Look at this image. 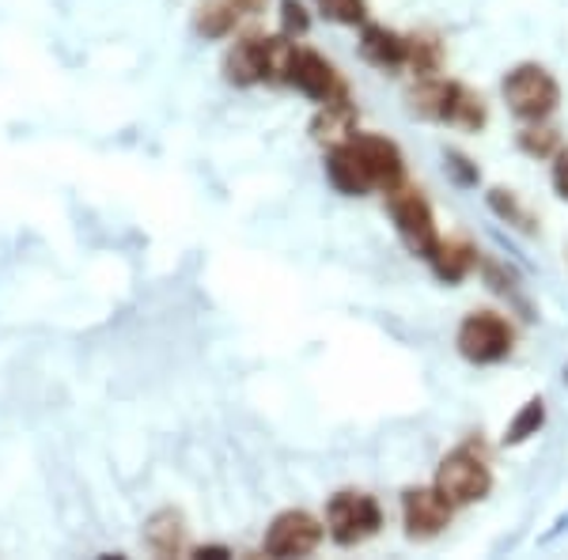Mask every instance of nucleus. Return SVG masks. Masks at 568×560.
<instances>
[{
	"label": "nucleus",
	"mask_w": 568,
	"mask_h": 560,
	"mask_svg": "<svg viewBox=\"0 0 568 560\" xmlns=\"http://www.w3.org/2000/svg\"><path fill=\"white\" fill-rule=\"evenodd\" d=\"M414 110L428 122H444V125H455V130H481L489 110H485L481 95H474L470 88L463 84H452V80H425L417 91H414Z\"/></svg>",
	"instance_id": "nucleus-1"
},
{
	"label": "nucleus",
	"mask_w": 568,
	"mask_h": 560,
	"mask_svg": "<svg viewBox=\"0 0 568 560\" xmlns=\"http://www.w3.org/2000/svg\"><path fill=\"white\" fill-rule=\"evenodd\" d=\"M504 103L524 122H546L561 103V88H557L554 72L542 65H519L504 77Z\"/></svg>",
	"instance_id": "nucleus-2"
},
{
	"label": "nucleus",
	"mask_w": 568,
	"mask_h": 560,
	"mask_svg": "<svg viewBox=\"0 0 568 560\" xmlns=\"http://www.w3.org/2000/svg\"><path fill=\"white\" fill-rule=\"evenodd\" d=\"M383 527V511L375 503V496L361 489H342L329 496L326 503V530L337 546H361L372 534H379Z\"/></svg>",
	"instance_id": "nucleus-3"
},
{
	"label": "nucleus",
	"mask_w": 568,
	"mask_h": 560,
	"mask_svg": "<svg viewBox=\"0 0 568 560\" xmlns=\"http://www.w3.org/2000/svg\"><path fill=\"white\" fill-rule=\"evenodd\" d=\"M433 485L455 503V508H466V503H478V500L489 496L493 470H489V462H485L478 451L459 447V451H452L444 462H439Z\"/></svg>",
	"instance_id": "nucleus-4"
},
{
	"label": "nucleus",
	"mask_w": 568,
	"mask_h": 560,
	"mask_svg": "<svg viewBox=\"0 0 568 560\" xmlns=\"http://www.w3.org/2000/svg\"><path fill=\"white\" fill-rule=\"evenodd\" d=\"M390 197V216H394V227H398V238L406 243V251L414 258H433L436 246H439V232H436V216H433V205L420 197V190H409V186H398Z\"/></svg>",
	"instance_id": "nucleus-5"
},
{
	"label": "nucleus",
	"mask_w": 568,
	"mask_h": 560,
	"mask_svg": "<svg viewBox=\"0 0 568 560\" xmlns=\"http://www.w3.org/2000/svg\"><path fill=\"white\" fill-rule=\"evenodd\" d=\"M511 342H516V337H511V326L504 323L500 315H493V310H474V315H466L459 326V337H455L463 360H470L478 367L508 360Z\"/></svg>",
	"instance_id": "nucleus-6"
},
{
	"label": "nucleus",
	"mask_w": 568,
	"mask_h": 560,
	"mask_svg": "<svg viewBox=\"0 0 568 560\" xmlns=\"http://www.w3.org/2000/svg\"><path fill=\"white\" fill-rule=\"evenodd\" d=\"M323 522L307 511H281L265 530V553L270 557H307L323 546Z\"/></svg>",
	"instance_id": "nucleus-7"
},
{
	"label": "nucleus",
	"mask_w": 568,
	"mask_h": 560,
	"mask_svg": "<svg viewBox=\"0 0 568 560\" xmlns=\"http://www.w3.org/2000/svg\"><path fill=\"white\" fill-rule=\"evenodd\" d=\"M455 503L447 500L436 485L428 489H409L402 496V522H406V534L414 541H428L436 534H444L447 522H452Z\"/></svg>",
	"instance_id": "nucleus-8"
},
{
	"label": "nucleus",
	"mask_w": 568,
	"mask_h": 560,
	"mask_svg": "<svg viewBox=\"0 0 568 560\" xmlns=\"http://www.w3.org/2000/svg\"><path fill=\"white\" fill-rule=\"evenodd\" d=\"M326 179H329V186H334L337 194H345V197H364V194H372V190H375L368 163H364V155H361V149H356L353 141L334 144V149H329Z\"/></svg>",
	"instance_id": "nucleus-9"
},
{
	"label": "nucleus",
	"mask_w": 568,
	"mask_h": 560,
	"mask_svg": "<svg viewBox=\"0 0 568 560\" xmlns=\"http://www.w3.org/2000/svg\"><path fill=\"white\" fill-rule=\"evenodd\" d=\"M353 144L361 149L364 163H368L375 190H383V194H394V190L402 186V179H406V160H402L398 144L387 141V136H372V133L353 136Z\"/></svg>",
	"instance_id": "nucleus-10"
},
{
	"label": "nucleus",
	"mask_w": 568,
	"mask_h": 560,
	"mask_svg": "<svg viewBox=\"0 0 568 560\" xmlns=\"http://www.w3.org/2000/svg\"><path fill=\"white\" fill-rule=\"evenodd\" d=\"M292 84L304 91L307 99H315V103H329V99L345 95V84H342V77H337V69L329 65L326 58L311 53V50L296 53V65H292Z\"/></svg>",
	"instance_id": "nucleus-11"
},
{
	"label": "nucleus",
	"mask_w": 568,
	"mask_h": 560,
	"mask_svg": "<svg viewBox=\"0 0 568 560\" xmlns=\"http://www.w3.org/2000/svg\"><path fill=\"white\" fill-rule=\"evenodd\" d=\"M361 58L375 69L394 72L409 61V39H402V34L390 31V27L368 23L361 34Z\"/></svg>",
	"instance_id": "nucleus-12"
},
{
	"label": "nucleus",
	"mask_w": 568,
	"mask_h": 560,
	"mask_svg": "<svg viewBox=\"0 0 568 560\" xmlns=\"http://www.w3.org/2000/svg\"><path fill=\"white\" fill-rule=\"evenodd\" d=\"M318 106H323V110H318L311 133H315L323 144H329V149H334V144L353 141V136H356V110L349 106V95H337V99L318 103Z\"/></svg>",
	"instance_id": "nucleus-13"
},
{
	"label": "nucleus",
	"mask_w": 568,
	"mask_h": 560,
	"mask_svg": "<svg viewBox=\"0 0 568 560\" xmlns=\"http://www.w3.org/2000/svg\"><path fill=\"white\" fill-rule=\"evenodd\" d=\"M428 262H433V273L439 281L459 284L466 273L478 265V254H474V246H466V243H439Z\"/></svg>",
	"instance_id": "nucleus-14"
},
{
	"label": "nucleus",
	"mask_w": 568,
	"mask_h": 560,
	"mask_svg": "<svg viewBox=\"0 0 568 560\" xmlns=\"http://www.w3.org/2000/svg\"><path fill=\"white\" fill-rule=\"evenodd\" d=\"M227 80L240 88H251V84H262V58H258V34L251 39L235 42V50L227 53Z\"/></svg>",
	"instance_id": "nucleus-15"
},
{
	"label": "nucleus",
	"mask_w": 568,
	"mask_h": 560,
	"mask_svg": "<svg viewBox=\"0 0 568 560\" xmlns=\"http://www.w3.org/2000/svg\"><path fill=\"white\" fill-rule=\"evenodd\" d=\"M144 538H149V546L160 557H175L186 549V527H182V519L175 516V511H160V516H152Z\"/></svg>",
	"instance_id": "nucleus-16"
},
{
	"label": "nucleus",
	"mask_w": 568,
	"mask_h": 560,
	"mask_svg": "<svg viewBox=\"0 0 568 560\" xmlns=\"http://www.w3.org/2000/svg\"><path fill=\"white\" fill-rule=\"evenodd\" d=\"M235 16L240 12H235L227 0H209V4L197 8V31L205 34V39H224L235 27Z\"/></svg>",
	"instance_id": "nucleus-17"
},
{
	"label": "nucleus",
	"mask_w": 568,
	"mask_h": 560,
	"mask_svg": "<svg viewBox=\"0 0 568 560\" xmlns=\"http://www.w3.org/2000/svg\"><path fill=\"white\" fill-rule=\"evenodd\" d=\"M542 420H546V401L542 398H530L527 406L516 413V420L508 425V431H504V444H524V439L538 436Z\"/></svg>",
	"instance_id": "nucleus-18"
},
{
	"label": "nucleus",
	"mask_w": 568,
	"mask_h": 560,
	"mask_svg": "<svg viewBox=\"0 0 568 560\" xmlns=\"http://www.w3.org/2000/svg\"><path fill=\"white\" fill-rule=\"evenodd\" d=\"M318 12H323L329 23L356 27L368 20V0H318Z\"/></svg>",
	"instance_id": "nucleus-19"
},
{
	"label": "nucleus",
	"mask_w": 568,
	"mask_h": 560,
	"mask_svg": "<svg viewBox=\"0 0 568 560\" xmlns=\"http://www.w3.org/2000/svg\"><path fill=\"white\" fill-rule=\"evenodd\" d=\"M557 133L549 130V125L542 122H530V130L519 133V149H524L527 155H538V160H549V155H557Z\"/></svg>",
	"instance_id": "nucleus-20"
},
{
	"label": "nucleus",
	"mask_w": 568,
	"mask_h": 560,
	"mask_svg": "<svg viewBox=\"0 0 568 560\" xmlns=\"http://www.w3.org/2000/svg\"><path fill=\"white\" fill-rule=\"evenodd\" d=\"M489 205H493V213L504 216L508 224H516V227H524V232H530V213H527L524 205H519L511 190H493V194H489Z\"/></svg>",
	"instance_id": "nucleus-21"
},
{
	"label": "nucleus",
	"mask_w": 568,
	"mask_h": 560,
	"mask_svg": "<svg viewBox=\"0 0 568 560\" xmlns=\"http://www.w3.org/2000/svg\"><path fill=\"white\" fill-rule=\"evenodd\" d=\"M409 69L417 72V77H433L436 65H439V45L433 39H409Z\"/></svg>",
	"instance_id": "nucleus-22"
},
{
	"label": "nucleus",
	"mask_w": 568,
	"mask_h": 560,
	"mask_svg": "<svg viewBox=\"0 0 568 560\" xmlns=\"http://www.w3.org/2000/svg\"><path fill=\"white\" fill-rule=\"evenodd\" d=\"M311 31V16L300 0H281V34H288L292 42L304 39Z\"/></svg>",
	"instance_id": "nucleus-23"
},
{
	"label": "nucleus",
	"mask_w": 568,
	"mask_h": 560,
	"mask_svg": "<svg viewBox=\"0 0 568 560\" xmlns=\"http://www.w3.org/2000/svg\"><path fill=\"white\" fill-rule=\"evenodd\" d=\"M554 190L568 201V149H557L554 155Z\"/></svg>",
	"instance_id": "nucleus-24"
},
{
	"label": "nucleus",
	"mask_w": 568,
	"mask_h": 560,
	"mask_svg": "<svg viewBox=\"0 0 568 560\" xmlns=\"http://www.w3.org/2000/svg\"><path fill=\"white\" fill-rule=\"evenodd\" d=\"M227 4L235 8V12H246V16H258L265 4H270V0H227Z\"/></svg>",
	"instance_id": "nucleus-25"
},
{
	"label": "nucleus",
	"mask_w": 568,
	"mask_h": 560,
	"mask_svg": "<svg viewBox=\"0 0 568 560\" xmlns=\"http://www.w3.org/2000/svg\"><path fill=\"white\" fill-rule=\"evenodd\" d=\"M197 557H227V549H220V546H209V549H197Z\"/></svg>",
	"instance_id": "nucleus-26"
}]
</instances>
